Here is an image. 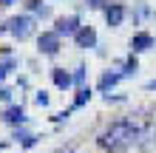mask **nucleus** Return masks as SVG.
Here are the masks:
<instances>
[{
	"label": "nucleus",
	"mask_w": 156,
	"mask_h": 153,
	"mask_svg": "<svg viewBox=\"0 0 156 153\" xmlns=\"http://www.w3.org/2000/svg\"><path fill=\"white\" fill-rule=\"evenodd\" d=\"M142 133H145V128L139 122H133V119H116V122H111L102 133H99V148L111 150V153H122L128 148L139 145Z\"/></svg>",
	"instance_id": "obj_1"
},
{
	"label": "nucleus",
	"mask_w": 156,
	"mask_h": 153,
	"mask_svg": "<svg viewBox=\"0 0 156 153\" xmlns=\"http://www.w3.org/2000/svg\"><path fill=\"white\" fill-rule=\"evenodd\" d=\"M0 31L14 34L17 40H29L31 34H34V17L31 14H17V17H12V20H6V26Z\"/></svg>",
	"instance_id": "obj_2"
},
{
	"label": "nucleus",
	"mask_w": 156,
	"mask_h": 153,
	"mask_svg": "<svg viewBox=\"0 0 156 153\" xmlns=\"http://www.w3.org/2000/svg\"><path fill=\"white\" fill-rule=\"evenodd\" d=\"M37 46H40V54L54 57V54L60 51V34L57 31H43L40 37H37Z\"/></svg>",
	"instance_id": "obj_3"
},
{
	"label": "nucleus",
	"mask_w": 156,
	"mask_h": 153,
	"mask_svg": "<svg viewBox=\"0 0 156 153\" xmlns=\"http://www.w3.org/2000/svg\"><path fill=\"white\" fill-rule=\"evenodd\" d=\"M80 29H82V26H80V17L77 14H68V17H57V29H54V31H57L60 37H62V34H66V37H74Z\"/></svg>",
	"instance_id": "obj_4"
},
{
	"label": "nucleus",
	"mask_w": 156,
	"mask_h": 153,
	"mask_svg": "<svg viewBox=\"0 0 156 153\" xmlns=\"http://www.w3.org/2000/svg\"><path fill=\"white\" fill-rule=\"evenodd\" d=\"M125 14H128V9H125L122 3H111V6H105V20H108V26H111V29L122 26Z\"/></svg>",
	"instance_id": "obj_5"
},
{
	"label": "nucleus",
	"mask_w": 156,
	"mask_h": 153,
	"mask_svg": "<svg viewBox=\"0 0 156 153\" xmlns=\"http://www.w3.org/2000/svg\"><path fill=\"white\" fill-rule=\"evenodd\" d=\"M156 46V40L151 37L148 31H136L133 37H131V48H133V54H139V51H151Z\"/></svg>",
	"instance_id": "obj_6"
},
{
	"label": "nucleus",
	"mask_w": 156,
	"mask_h": 153,
	"mask_svg": "<svg viewBox=\"0 0 156 153\" xmlns=\"http://www.w3.org/2000/svg\"><path fill=\"white\" fill-rule=\"evenodd\" d=\"M74 43L80 48H94L97 46V31L91 29V26H82V29L74 34Z\"/></svg>",
	"instance_id": "obj_7"
},
{
	"label": "nucleus",
	"mask_w": 156,
	"mask_h": 153,
	"mask_svg": "<svg viewBox=\"0 0 156 153\" xmlns=\"http://www.w3.org/2000/svg\"><path fill=\"white\" fill-rule=\"evenodd\" d=\"M139 148H142V150H148V153H156V116H153V125L142 133Z\"/></svg>",
	"instance_id": "obj_8"
},
{
	"label": "nucleus",
	"mask_w": 156,
	"mask_h": 153,
	"mask_svg": "<svg viewBox=\"0 0 156 153\" xmlns=\"http://www.w3.org/2000/svg\"><path fill=\"white\" fill-rule=\"evenodd\" d=\"M3 122H9V125H23V122H26V113H23V108H20V105H12V108H6V111H3Z\"/></svg>",
	"instance_id": "obj_9"
},
{
	"label": "nucleus",
	"mask_w": 156,
	"mask_h": 153,
	"mask_svg": "<svg viewBox=\"0 0 156 153\" xmlns=\"http://www.w3.org/2000/svg\"><path fill=\"white\" fill-rule=\"evenodd\" d=\"M119 79H125L122 71H105V74L99 77V91H108V88H114Z\"/></svg>",
	"instance_id": "obj_10"
},
{
	"label": "nucleus",
	"mask_w": 156,
	"mask_h": 153,
	"mask_svg": "<svg viewBox=\"0 0 156 153\" xmlns=\"http://www.w3.org/2000/svg\"><path fill=\"white\" fill-rule=\"evenodd\" d=\"M51 79H54V85H57V88H71V82H74V77H71L66 68H54L51 71Z\"/></svg>",
	"instance_id": "obj_11"
},
{
	"label": "nucleus",
	"mask_w": 156,
	"mask_h": 153,
	"mask_svg": "<svg viewBox=\"0 0 156 153\" xmlns=\"http://www.w3.org/2000/svg\"><path fill=\"white\" fill-rule=\"evenodd\" d=\"M136 68H139V62H136V57L131 54V57L122 62V74H125V77H133V74H136Z\"/></svg>",
	"instance_id": "obj_12"
},
{
	"label": "nucleus",
	"mask_w": 156,
	"mask_h": 153,
	"mask_svg": "<svg viewBox=\"0 0 156 153\" xmlns=\"http://www.w3.org/2000/svg\"><path fill=\"white\" fill-rule=\"evenodd\" d=\"M88 99H91V91H88V88H80V94H77V99H74V108H82Z\"/></svg>",
	"instance_id": "obj_13"
},
{
	"label": "nucleus",
	"mask_w": 156,
	"mask_h": 153,
	"mask_svg": "<svg viewBox=\"0 0 156 153\" xmlns=\"http://www.w3.org/2000/svg\"><path fill=\"white\" fill-rule=\"evenodd\" d=\"M14 65H17V62H14L12 57H9V60H3V62H0V79H3V77L9 74V71H12V68H14Z\"/></svg>",
	"instance_id": "obj_14"
},
{
	"label": "nucleus",
	"mask_w": 156,
	"mask_h": 153,
	"mask_svg": "<svg viewBox=\"0 0 156 153\" xmlns=\"http://www.w3.org/2000/svg\"><path fill=\"white\" fill-rule=\"evenodd\" d=\"M74 82H77V85L85 82V65H77V71H74Z\"/></svg>",
	"instance_id": "obj_15"
},
{
	"label": "nucleus",
	"mask_w": 156,
	"mask_h": 153,
	"mask_svg": "<svg viewBox=\"0 0 156 153\" xmlns=\"http://www.w3.org/2000/svg\"><path fill=\"white\" fill-rule=\"evenodd\" d=\"M34 102H37V105H48V96H45V91H40L37 96H34Z\"/></svg>",
	"instance_id": "obj_16"
},
{
	"label": "nucleus",
	"mask_w": 156,
	"mask_h": 153,
	"mask_svg": "<svg viewBox=\"0 0 156 153\" xmlns=\"http://www.w3.org/2000/svg\"><path fill=\"white\" fill-rule=\"evenodd\" d=\"M145 88H148V91H156V79H151V82L145 85Z\"/></svg>",
	"instance_id": "obj_17"
},
{
	"label": "nucleus",
	"mask_w": 156,
	"mask_h": 153,
	"mask_svg": "<svg viewBox=\"0 0 156 153\" xmlns=\"http://www.w3.org/2000/svg\"><path fill=\"white\" fill-rule=\"evenodd\" d=\"M12 3H17V0H0V6H12Z\"/></svg>",
	"instance_id": "obj_18"
},
{
	"label": "nucleus",
	"mask_w": 156,
	"mask_h": 153,
	"mask_svg": "<svg viewBox=\"0 0 156 153\" xmlns=\"http://www.w3.org/2000/svg\"><path fill=\"white\" fill-rule=\"evenodd\" d=\"M153 20H156V14H153Z\"/></svg>",
	"instance_id": "obj_19"
}]
</instances>
